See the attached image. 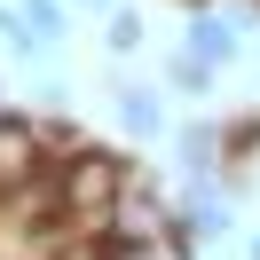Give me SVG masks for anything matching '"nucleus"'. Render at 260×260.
I'll return each instance as SVG.
<instances>
[{"label":"nucleus","mask_w":260,"mask_h":260,"mask_svg":"<svg viewBox=\"0 0 260 260\" xmlns=\"http://www.w3.org/2000/svg\"><path fill=\"white\" fill-rule=\"evenodd\" d=\"M55 197H63V221L111 229L118 197H126V158H118V150H87L79 166H63V174H55Z\"/></svg>","instance_id":"obj_1"},{"label":"nucleus","mask_w":260,"mask_h":260,"mask_svg":"<svg viewBox=\"0 0 260 260\" xmlns=\"http://www.w3.org/2000/svg\"><path fill=\"white\" fill-rule=\"evenodd\" d=\"M103 237L126 244V252H158V244H181V221H166V205L142 189V197H118V213H111Z\"/></svg>","instance_id":"obj_2"},{"label":"nucleus","mask_w":260,"mask_h":260,"mask_svg":"<svg viewBox=\"0 0 260 260\" xmlns=\"http://www.w3.org/2000/svg\"><path fill=\"white\" fill-rule=\"evenodd\" d=\"M40 181V134L32 118H0V197H16Z\"/></svg>","instance_id":"obj_3"},{"label":"nucleus","mask_w":260,"mask_h":260,"mask_svg":"<svg viewBox=\"0 0 260 260\" xmlns=\"http://www.w3.org/2000/svg\"><path fill=\"white\" fill-rule=\"evenodd\" d=\"M32 134H40V166H55V174H63V166H79L87 150H95L71 118H32Z\"/></svg>","instance_id":"obj_4"},{"label":"nucleus","mask_w":260,"mask_h":260,"mask_svg":"<svg viewBox=\"0 0 260 260\" xmlns=\"http://www.w3.org/2000/svg\"><path fill=\"white\" fill-rule=\"evenodd\" d=\"M174 221H181V237H229V205H221V197H205V189L181 197Z\"/></svg>","instance_id":"obj_5"},{"label":"nucleus","mask_w":260,"mask_h":260,"mask_svg":"<svg viewBox=\"0 0 260 260\" xmlns=\"http://www.w3.org/2000/svg\"><path fill=\"white\" fill-rule=\"evenodd\" d=\"M189 55H197V63H213V71H221L229 55H237V32H229L221 16H197V24H189Z\"/></svg>","instance_id":"obj_6"},{"label":"nucleus","mask_w":260,"mask_h":260,"mask_svg":"<svg viewBox=\"0 0 260 260\" xmlns=\"http://www.w3.org/2000/svg\"><path fill=\"white\" fill-rule=\"evenodd\" d=\"M118 126H126V134H158L166 126L158 95H150V87H118Z\"/></svg>","instance_id":"obj_7"},{"label":"nucleus","mask_w":260,"mask_h":260,"mask_svg":"<svg viewBox=\"0 0 260 260\" xmlns=\"http://www.w3.org/2000/svg\"><path fill=\"white\" fill-rule=\"evenodd\" d=\"M24 24H32V40L48 48V40L63 32V0H24Z\"/></svg>","instance_id":"obj_8"},{"label":"nucleus","mask_w":260,"mask_h":260,"mask_svg":"<svg viewBox=\"0 0 260 260\" xmlns=\"http://www.w3.org/2000/svg\"><path fill=\"white\" fill-rule=\"evenodd\" d=\"M174 87H181V95H205V87H213V63H197V55L181 48L174 55Z\"/></svg>","instance_id":"obj_9"},{"label":"nucleus","mask_w":260,"mask_h":260,"mask_svg":"<svg viewBox=\"0 0 260 260\" xmlns=\"http://www.w3.org/2000/svg\"><path fill=\"white\" fill-rule=\"evenodd\" d=\"M111 48H118V55L142 48V16H126V8H118V16H111Z\"/></svg>","instance_id":"obj_10"},{"label":"nucleus","mask_w":260,"mask_h":260,"mask_svg":"<svg viewBox=\"0 0 260 260\" xmlns=\"http://www.w3.org/2000/svg\"><path fill=\"white\" fill-rule=\"evenodd\" d=\"M55 260H111V237H79V244H63Z\"/></svg>","instance_id":"obj_11"},{"label":"nucleus","mask_w":260,"mask_h":260,"mask_svg":"<svg viewBox=\"0 0 260 260\" xmlns=\"http://www.w3.org/2000/svg\"><path fill=\"white\" fill-rule=\"evenodd\" d=\"M244 252H252V260H260V237H252V244H244Z\"/></svg>","instance_id":"obj_12"}]
</instances>
